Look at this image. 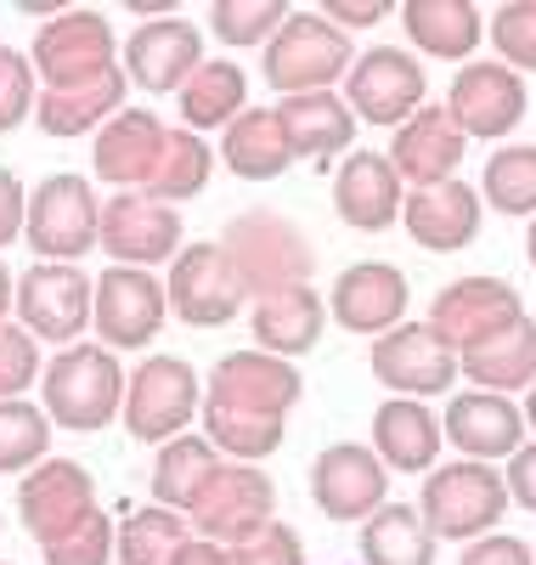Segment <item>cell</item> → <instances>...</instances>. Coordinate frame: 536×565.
Here are the masks:
<instances>
[{
    "mask_svg": "<svg viewBox=\"0 0 536 565\" xmlns=\"http://www.w3.org/2000/svg\"><path fill=\"white\" fill-rule=\"evenodd\" d=\"M305 396V373L271 351H232L210 367L204 436L232 463H260L282 447L288 413Z\"/></svg>",
    "mask_w": 536,
    "mask_h": 565,
    "instance_id": "1",
    "label": "cell"
},
{
    "mask_svg": "<svg viewBox=\"0 0 536 565\" xmlns=\"http://www.w3.org/2000/svg\"><path fill=\"white\" fill-rule=\"evenodd\" d=\"M237 271V282L249 289V300L282 295V289H305L317 271V244L305 238V226L282 210H243L221 226L215 238Z\"/></svg>",
    "mask_w": 536,
    "mask_h": 565,
    "instance_id": "2",
    "label": "cell"
},
{
    "mask_svg": "<svg viewBox=\"0 0 536 565\" xmlns=\"http://www.w3.org/2000/svg\"><path fill=\"white\" fill-rule=\"evenodd\" d=\"M125 367L108 345H68L57 356H45V373H40V407L52 413L57 430H74V436H96L119 424L125 413Z\"/></svg>",
    "mask_w": 536,
    "mask_h": 565,
    "instance_id": "3",
    "label": "cell"
},
{
    "mask_svg": "<svg viewBox=\"0 0 536 565\" xmlns=\"http://www.w3.org/2000/svg\"><path fill=\"white\" fill-rule=\"evenodd\" d=\"M266 85L277 97H311V90H333L345 85L351 63H356V45L345 29H333L317 7H294L288 23L266 40Z\"/></svg>",
    "mask_w": 536,
    "mask_h": 565,
    "instance_id": "4",
    "label": "cell"
},
{
    "mask_svg": "<svg viewBox=\"0 0 536 565\" xmlns=\"http://www.w3.org/2000/svg\"><path fill=\"white\" fill-rule=\"evenodd\" d=\"M418 514L435 532V543H474L485 532H497V521L508 514V481L497 463H435L424 487H418Z\"/></svg>",
    "mask_w": 536,
    "mask_h": 565,
    "instance_id": "5",
    "label": "cell"
},
{
    "mask_svg": "<svg viewBox=\"0 0 536 565\" xmlns=\"http://www.w3.org/2000/svg\"><path fill=\"white\" fill-rule=\"evenodd\" d=\"M23 244L57 266H74L103 244V199L79 170H52L40 175V186H29Z\"/></svg>",
    "mask_w": 536,
    "mask_h": 565,
    "instance_id": "6",
    "label": "cell"
},
{
    "mask_svg": "<svg viewBox=\"0 0 536 565\" xmlns=\"http://www.w3.org/2000/svg\"><path fill=\"white\" fill-rule=\"evenodd\" d=\"M204 413V380L186 356L153 351L130 367V385H125V413L119 424L130 430V441H148L164 447L175 436H186V424Z\"/></svg>",
    "mask_w": 536,
    "mask_h": 565,
    "instance_id": "7",
    "label": "cell"
},
{
    "mask_svg": "<svg viewBox=\"0 0 536 565\" xmlns=\"http://www.w3.org/2000/svg\"><path fill=\"white\" fill-rule=\"evenodd\" d=\"M29 63L40 74V90H68V85H90L119 68V40L108 29L103 12H85L68 7L52 23H40L34 45H29Z\"/></svg>",
    "mask_w": 536,
    "mask_h": 565,
    "instance_id": "8",
    "label": "cell"
},
{
    "mask_svg": "<svg viewBox=\"0 0 536 565\" xmlns=\"http://www.w3.org/2000/svg\"><path fill=\"white\" fill-rule=\"evenodd\" d=\"M170 322V295H164V277L148 266H108L96 271V345L108 351H148Z\"/></svg>",
    "mask_w": 536,
    "mask_h": 565,
    "instance_id": "9",
    "label": "cell"
},
{
    "mask_svg": "<svg viewBox=\"0 0 536 565\" xmlns=\"http://www.w3.org/2000/svg\"><path fill=\"white\" fill-rule=\"evenodd\" d=\"M90 311H96V277H85V266H57V260H34L23 277H18V328L40 345H79V334L90 328Z\"/></svg>",
    "mask_w": 536,
    "mask_h": 565,
    "instance_id": "10",
    "label": "cell"
},
{
    "mask_svg": "<svg viewBox=\"0 0 536 565\" xmlns=\"http://www.w3.org/2000/svg\"><path fill=\"white\" fill-rule=\"evenodd\" d=\"M271 509H277V487L260 463H221L215 476L204 481V492L192 498L186 509V521L199 537L221 543V548H237V543H249L255 532L271 526Z\"/></svg>",
    "mask_w": 536,
    "mask_h": 565,
    "instance_id": "11",
    "label": "cell"
},
{
    "mask_svg": "<svg viewBox=\"0 0 536 565\" xmlns=\"http://www.w3.org/2000/svg\"><path fill=\"white\" fill-rule=\"evenodd\" d=\"M311 503L333 526H362L389 503V469L367 441H333L311 458Z\"/></svg>",
    "mask_w": 536,
    "mask_h": 565,
    "instance_id": "12",
    "label": "cell"
},
{
    "mask_svg": "<svg viewBox=\"0 0 536 565\" xmlns=\"http://www.w3.org/2000/svg\"><path fill=\"white\" fill-rule=\"evenodd\" d=\"M164 295H170V317L186 322V328H226L243 306H249V289L237 282V271H232V260L215 238L186 244L170 260Z\"/></svg>",
    "mask_w": 536,
    "mask_h": 565,
    "instance_id": "13",
    "label": "cell"
},
{
    "mask_svg": "<svg viewBox=\"0 0 536 565\" xmlns=\"http://www.w3.org/2000/svg\"><path fill=\"white\" fill-rule=\"evenodd\" d=\"M210 57H204V29L181 18V12H164V18H148L136 23L130 40L119 45V68L130 85L153 90V97H181V85L199 74Z\"/></svg>",
    "mask_w": 536,
    "mask_h": 565,
    "instance_id": "14",
    "label": "cell"
},
{
    "mask_svg": "<svg viewBox=\"0 0 536 565\" xmlns=\"http://www.w3.org/2000/svg\"><path fill=\"white\" fill-rule=\"evenodd\" d=\"M424 90H429V79H424V63L412 52H401V45H367V52L351 63L339 97L351 103V114L362 125L401 130L424 108Z\"/></svg>",
    "mask_w": 536,
    "mask_h": 565,
    "instance_id": "15",
    "label": "cell"
},
{
    "mask_svg": "<svg viewBox=\"0 0 536 565\" xmlns=\"http://www.w3.org/2000/svg\"><path fill=\"white\" fill-rule=\"evenodd\" d=\"M367 367H373V380L389 391V396H452V380H458V351L435 334L429 322H401V328H389V334L373 340L367 351Z\"/></svg>",
    "mask_w": 536,
    "mask_h": 565,
    "instance_id": "16",
    "label": "cell"
},
{
    "mask_svg": "<svg viewBox=\"0 0 536 565\" xmlns=\"http://www.w3.org/2000/svg\"><path fill=\"white\" fill-rule=\"evenodd\" d=\"M519 317H525V306H519L514 282H503V277H458L429 300L424 322L463 356V351L485 345L492 334H503V328H514Z\"/></svg>",
    "mask_w": 536,
    "mask_h": 565,
    "instance_id": "17",
    "label": "cell"
},
{
    "mask_svg": "<svg viewBox=\"0 0 536 565\" xmlns=\"http://www.w3.org/2000/svg\"><path fill=\"white\" fill-rule=\"evenodd\" d=\"M103 249L114 266H164L175 260L186 244H181V215L175 204L153 199V193H114L103 204Z\"/></svg>",
    "mask_w": 536,
    "mask_h": 565,
    "instance_id": "18",
    "label": "cell"
},
{
    "mask_svg": "<svg viewBox=\"0 0 536 565\" xmlns=\"http://www.w3.org/2000/svg\"><path fill=\"white\" fill-rule=\"evenodd\" d=\"M412 289H407V271L389 266V260H356L333 277L328 289V317L345 328V334H389V328L407 322Z\"/></svg>",
    "mask_w": 536,
    "mask_h": 565,
    "instance_id": "19",
    "label": "cell"
},
{
    "mask_svg": "<svg viewBox=\"0 0 536 565\" xmlns=\"http://www.w3.org/2000/svg\"><path fill=\"white\" fill-rule=\"evenodd\" d=\"M525 79L514 68H503L497 57H480V63H463L452 90H447V114L463 125V136H480V141H503L525 125Z\"/></svg>",
    "mask_w": 536,
    "mask_h": 565,
    "instance_id": "20",
    "label": "cell"
},
{
    "mask_svg": "<svg viewBox=\"0 0 536 565\" xmlns=\"http://www.w3.org/2000/svg\"><path fill=\"white\" fill-rule=\"evenodd\" d=\"M90 509H96V481H90V469L74 463V458H45L40 469H29L23 487H18V521H23V532L40 548L68 537Z\"/></svg>",
    "mask_w": 536,
    "mask_h": 565,
    "instance_id": "21",
    "label": "cell"
},
{
    "mask_svg": "<svg viewBox=\"0 0 536 565\" xmlns=\"http://www.w3.org/2000/svg\"><path fill=\"white\" fill-rule=\"evenodd\" d=\"M164 141H170V125L159 114L125 108L90 136V170L103 175L114 193H148L153 175H159V159H164Z\"/></svg>",
    "mask_w": 536,
    "mask_h": 565,
    "instance_id": "22",
    "label": "cell"
},
{
    "mask_svg": "<svg viewBox=\"0 0 536 565\" xmlns=\"http://www.w3.org/2000/svg\"><path fill=\"white\" fill-rule=\"evenodd\" d=\"M480 221H485V204H480V186H469L463 175L452 181H435V186H412L401 199V226L407 238L429 255H458L480 238Z\"/></svg>",
    "mask_w": 536,
    "mask_h": 565,
    "instance_id": "23",
    "label": "cell"
},
{
    "mask_svg": "<svg viewBox=\"0 0 536 565\" xmlns=\"http://www.w3.org/2000/svg\"><path fill=\"white\" fill-rule=\"evenodd\" d=\"M441 430H447V447H458L474 463H508L525 447V413L514 396L458 391V396H447Z\"/></svg>",
    "mask_w": 536,
    "mask_h": 565,
    "instance_id": "24",
    "label": "cell"
},
{
    "mask_svg": "<svg viewBox=\"0 0 536 565\" xmlns=\"http://www.w3.org/2000/svg\"><path fill=\"white\" fill-rule=\"evenodd\" d=\"M367 447L378 452V463L389 476H429V469L441 463V447H447L441 413L429 402H412V396H389L373 413Z\"/></svg>",
    "mask_w": 536,
    "mask_h": 565,
    "instance_id": "25",
    "label": "cell"
},
{
    "mask_svg": "<svg viewBox=\"0 0 536 565\" xmlns=\"http://www.w3.org/2000/svg\"><path fill=\"white\" fill-rule=\"evenodd\" d=\"M463 153H469V136L447 114V103H424L396 136H389V164H396V175L412 181V186L452 181L463 170Z\"/></svg>",
    "mask_w": 536,
    "mask_h": 565,
    "instance_id": "26",
    "label": "cell"
},
{
    "mask_svg": "<svg viewBox=\"0 0 536 565\" xmlns=\"http://www.w3.org/2000/svg\"><path fill=\"white\" fill-rule=\"evenodd\" d=\"M333 210L356 232H389L401 221V175L389 164V153L356 148L339 159L333 170Z\"/></svg>",
    "mask_w": 536,
    "mask_h": 565,
    "instance_id": "27",
    "label": "cell"
},
{
    "mask_svg": "<svg viewBox=\"0 0 536 565\" xmlns=\"http://www.w3.org/2000/svg\"><path fill=\"white\" fill-rule=\"evenodd\" d=\"M277 119L288 130L294 159H305L311 170H328L345 153H356V114L339 90H311V97H282Z\"/></svg>",
    "mask_w": 536,
    "mask_h": 565,
    "instance_id": "28",
    "label": "cell"
},
{
    "mask_svg": "<svg viewBox=\"0 0 536 565\" xmlns=\"http://www.w3.org/2000/svg\"><path fill=\"white\" fill-rule=\"evenodd\" d=\"M249 328H255V345L282 356V362H294L305 351H317L322 340V328H328V300L311 289H282V295H266L249 306Z\"/></svg>",
    "mask_w": 536,
    "mask_h": 565,
    "instance_id": "29",
    "label": "cell"
},
{
    "mask_svg": "<svg viewBox=\"0 0 536 565\" xmlns=\"http://www.w3.org/2000/svg\"><path fill=\"white\" fill-rule=\"evenodd\" d=\"M125 90H130L125 68H114V74H103V79H90V85L40 90V103H34V125H40L45 136H57V141L85 136V130L96 136L114 114H125Z\"/></svg>",
    "mask_w": 536,
    "mask_h": 565,
    "instance_id": "30",
    "label": "cell"
},
{
    "mask_svg": "<svg viewBox=\"0 0 536 565\" xmlns=\"http://www.w3.org/2000/svg\"><path fill=\"white\" fill-rule=\"evenodd\" d=\"M401 23L418 52L441 63H474V45L485 40V18L474 0H407Z\"/></svg>",
    "mask_w": 536,
    "mask_h": 565,
    "instance_id": "31",
    "label": "cell"
},
{
    "mask_svg": "<svg viewBox=\"0 0 536 565\" xmlns=\"http://www.w3.org/2000/svg\"><path fill=\"white\" fill-rule=\"evenodd\" d=\"M221 164L237 175V181H277L294 164V148H288V130L277 119V108H249L237 114L226 130H221Z\"/></svg>",
    "mask_w": 536,
    "mask_h": 565,
    "instance_id": "32",
    "label": "cell"
},
{
    "mask_svg": "<svg viewBox=\"0 0 536 565\" xmlns=\"http://www.w3.org/2000/svg\"><path fill=\"white\" fill-rule=\"evenodd\" d=\"M458 367L474 380V391H492V396H525L536 385V317H519L514 328L492 334L485 345L463 351Z\"/></svg>",
    "mask_w": 536,
    "mask_h": 565,
    "instance_id": "33",
    "label": "cell"
},
{
    "mask_svg": "<svg viewBox=\"0 0 536 565\" xmlns=\"http://www.w3.org/2000/svg\"><path fill=\"white\" fill-rule=\"evenodd\" d=\"M255 103H249V74H243L237 63H221V57H210L199 74H192L186 85H181V97H175V114H181V125L186 130H226L237 114H249Z\"/></svg>",
    "mask_w": 536,
    "mask_h": 565,
    "instance_id": "34",
    "label": "cell"
},
{
    "mask_svg": "<svg viewBox=\"0 0 536 565\" xmlns=\"http://www.w3.org/2000/svg\"><path fill=\"white\" fill-rule=\"evenodd\" d=\"M356 548L362 565H435V532L424 526L418 503H384L356 526Z\"/></svg>",
    "mask_w": 536,
    "mask_h": 565,
    "instance_id": "35",
    "label": "cell"
},
{
    "mask_svg": "<svg viewBox=\"0 0 536 565\" xmlns=\"http://www.w3.org/2000/svg\"><path fill=\"white\" fill-rule=\"evenodd\" d=\"M192 537V521L181 509H164V503H148V509H125V521L114 532V559L119 565H170Z\"/></svg>",
    "mask_w": 536,
    "mask_h": 565,
    "instance_id": "36",
    "label": "cell"
},
{
    "mask_svg": "<svg viewBox=\"0 0 536 565\" xmlns=\"http://www.w3.org/2000/svg\"><path fill=\"white\" fill-rule=\"evenodd\" d=\"M226 458L215 452V441L210 436H175V441H164L159 452H153V503H164V509H192V498L204 492V481L215 476Z\"/></svg>",
    "mask_w": 536,
    "mask_h": 565,
    "instance_id": "37",
    "label": "cell"
},
{
    "mask_svg": "<svg viewBox=\"0 0 536 565\" xmlns=\"http://www.w3.org/2000/svg\"><path fill=\"white\" fill-rule=\"evenodd\" d=\"M215 175V148L199 136V130H186V125H170V141H164V159H159V175L148 193L164 199V204H186V199H199L204 186Z\"/></svg>",
    "mask_w": 536,
    "mask_h": 565,
    "instance_id": "38",
    "label": "cell"
},
{
    "mask_svg": "<svg viewBox=\"0 0 536 565\" xmlns=\"http://www.w3.org/2000/svg\"><path fill=\"white\" fill-rule=\"evenodd\" d=\"M480 204H492V215H530L536 221V141H508V148H497L485 159Z\"/></svg>",
    "mask_w": 536,
    "mask_h": 565,
    "instance_id": "39",
    "label": "cell"
},
{
    "mask_svg": "<svg viewBox=\"0 0 536 565\" xmlns=\"http://www.w3.org/2000/svg\"><path fill=\"white\" fill-rule=\"evenodd\" d=\"M52 436L57 424L40 402L18 396V402H0V476H29L52 458Z\"/></svg>",
    "mask_w": 536,
    "mask_h": 565,
    "instance_id": "40",
    "label": "cell"
},
{
    "mask_svg": "<svg viewBox=\"0 0 536 565\" xmlns=\"http://www.w3.org/2000/svg\"><path fill=\"white\" fill-rule=\"evenodd\" d=\"M288 0H215L210 7V29L221 45H260L266 52V40L288 23Z\"/></svg>",
    "mask_w": 536,
    "mask_h": 565,
    "instance_id": "41",
    "label": "cell"
},
{
    "mask_svg": "<svg viewBox=\"0 0 536 565\" xmlns=\"http://www.w3.org/2000/svg\"><path fill=\"white\" fill-rule=\"evenodd\" d=\"M492 52L503 68H514L519 79L536 74V0H508V7L492 12Z\"/></svg>",
    "mask_w": 536,
    "mask_h": 565,
    "instance_id": "42",
    "label": "cell"
},
{
    "mask_svg": "<svg viewBox=\"0 0 536 565\" xmlns=\"http://www.w3.org/2000/svg\"><path fill=\"white\" fill-rule=\"evenodd\" d=\"M34 103H40V74H34L29 52L0 45V136L29 125L34 119Z\"/></svg>",
    "mask_w": 536,
    "mask_h": 565,
    "instance_id": "43",
    "label": "cell"
},
{
    "mask_svg": "<svg viewBox=\"0 0 536 565\" xmlns=\"http://www.w3.org/2000/svg\"><path fill=\"white\" fill-rule=\"evenodd\" d=\"M114 532H119V526L108 521V514L90 509L68 537L45 543L40 559H45V565H114Z\"/></svg>",
    "mask_w": 536,
    "mask_h": 565,
    "instance_id": "44",
    "label": "cell"
},
{
    "mask_svg": "<svg viewBox=\"0 0 536 565\" xmlns=\"http://www.w3.org/2000/svg\"><path fill=\"white\" fill-rule=\"evenodd\" d=\"M40 373H45L40 340L29 334V328L7 322L0 328V402H18L29 385H40Z\"/></svg>",
    "mask_w": 536,
    "mask_h": 565,
    "instance_id": "45",
    "label": "cell"
},
{
    "mask_svg": "<svg viewBox=\"0 0 536 565\" xmlns=\"http://www.w3.org/2000/svg\"><path fill=\"white\" fill-rule=\"evenodd\" d=\"M232 565H305V543H300L294 526L271 521L266 532H255L249 543L232 548Z\"/></svg>",
    "mask_w": 536,
    "mask_h": 565,
    "instance_id": "46",
    "label": "cell"
},
{
    "mask_svg": "<svg viewBox=\"0 0 536 565\" xmlns=\"http://www.w3.org/2000/svg\"><path fill=\"white\" fill-rule=\"evenodd\" d=\"M458 565H536V548L514 532H485L458 554Z\"/></svg>",
    "mask_w": 536,
    "mask_h": 565,
    "instance_id": "47",
    "label": "cell"
},
{
    "mask_svg": "<svg viewBox=\"0 0 536 565\" xmlns=\"http://www.w3.org/2000/svg\"><path fill=\"white\" fill-rule=\"evenodd\" d=\"M23 221H29V186L18 181V170L0 164V249L23 238Z\"/></svg>",
    "mask_w": 536,
    "mask_h": 565,
    "instance_id": "48",
    "label": "cell"
},
{
    "mask_svg": "<svg viewBox=\"0 0 536 565\" xmlns=\"http://www.w3.org/2000/svg\"><path fill=\"white\" fill-rule=\"evenodd\" d=\"M317 12H322L333 29L356 34V29H373V23H384L389 12H396V7H389V0H322Z\"/></svg>",
    "mask_w": 536,
    "mask_h": 565,
    "instance_id": "49",
    "label": "cell"
},
{
    "mask_svg": "<svg viewBox=\"0 0 536 565\" xmlns=\"http://www.w3.org/2000/svg\"><path fill=\"white\" fill-rule=\"evenodd\" d=\"M503 481H508V503L525 509V514H536V441H525V447L508 458Z\"/></svg>",
    "mask_w": 536,
    "mask_h": 565,
    "instance_id": "50",
    "label": "cell"
},
{
    "mask_svg": "<svg viewBox=\"0 0 536 565\" xmlns=\"http://www.w3.org/2000/svg\"><path fill=\"white\" fill-rule=\"evenodd\" d=\"M170 565H232V548H221V543H210V537H192Z\"/></svg>",
    "mask_w": 536,
    "mask_h": 565,
    "instance_id": "51",
    "label": "cell"
},
{
    "mask_svg": "<svg viewBox=\"0 0 536 565\" xmlns=\"http://www.w3.org/2000/svg\"><path fill=\"white\" fill-rule=\"evenodd\" d=\"M12 311H18V277L7 271V260H0V328H7Z\"/></svg>",
    "mask_w": 536,
    "mask_h": 565,
    "instance_id": "52",
    "label": "cell"
},
{
    "mask_svg": "<svg viewBox=\"0 0 536 565\" xmlns=\"http://www.w3.org/2000/svg\"><path fill=\"white\" fill-rule=\"evenodd\" d=\"M519 413H525V430H536V385L525 391V402H519Z\"/></svg>",
    "mask_w": 536,
    "mask_h": 565,
    "instance_id": "53",
    "label": "cell"
},
{
    "mask_svg": "<svg viewBox=\"0 0 536 565\" xmlns=\"http://www.w3.org/2000/svg\"><path fill=\"white\" fill-rule=\"evenodd\" d=\"M525 255H530V266H536V221H530V232H525Z\"/></svg>",
    "mask_w": 536,
    "mask_h": 565,
    "instance_id": "54",
    "label": "cell"
},
{
    "mask_svg": "<svg viewBox=\"0 0 536 565\" xmlns=\"http://www.w3.org/2000/svg\"><path fill=\"white\" fill-rule=\"evenodd\" d=\"M0 532H7V521H0Z\"/></svg>",
    "mask_w": 536,
    "mask_h": 565,
    "instance_id": "55",
    "label": "cell"
},
{
    "mask_svg": "<svg viewBox=\"0 0 536 565\" xmlns=\"http://www.w3.org/2000/svg\"><path fill=\"white\" fill-rule=\"evenodd\" d=\"M0 565H7V559H0Z\"/></svg>",
    "mask_w": 536,
    "mask_h": 565,
    "instance_id": "56",
    "label": "cell"
}]
</instances>
